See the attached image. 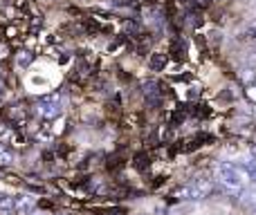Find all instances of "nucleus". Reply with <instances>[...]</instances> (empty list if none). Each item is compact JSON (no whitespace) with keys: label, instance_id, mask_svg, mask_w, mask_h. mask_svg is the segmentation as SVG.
Listing matches in <instances>:
<instances>
[{"label":"nucleus","instance_id":"obj_1","mask_svg":"<svg viewBox=\"0 0 256 215\" xmlns=\"http://www.w3.org/2000/svg\"><path fill=\"white\" fill-rule=\"evenodd\" d=\"M214 191H216V184L212 180H196L194 184L184 186V189H178L173 195L178 200H207L212 198Z\"/></svg>","mask_w":256,"mask_h":215},{"label":"nucleus","instance_id":"obj_2","mask_svg":"<svg viewBox=\"0 0 256 215\" xmlns=\"http://www.w3.org/2000/svg\"><path fill=\"white\" fill-rule=\"evenodd\" d=\"M36 114H38L43 121H54L56 117L63 114L61 108V94L52 92V94H45V97L38 99V106H36Z\"/></svg>","mask_w":256,"mask_h":215},{"label":"nucleus","instance_id":"obj_3","mask_svg":"<svg viewBox=\"0 0 256 215\" xmlns=\"http://www.w3.org/2000/svg\"><path fill=\"white\" fill-rule=\"evenodd\" d=\"M160 88H162V85H160L158 81H144V83H142V92H144L146 101H148L150 106H158V103L162 101L164 92Z\"/></svg>","mask_w":256,"mask_h":215},{"label":"nucleus","instance_id":"obj_4","mask_svg":"<svg viewBox=\"0 0 256 215\" xmlns=\"http://www.w3.org/2000/svg\"><path fill=\"white\" fill-rule=\"evenodd\" d=\"M14 204H16V213H22L27 215L32 211V209H36V198L34 195H18V198H14Z\"/></svg>","mask_w":256,"mask_h":215},{"label":"nucleus","instance_id":"obj_5","mask_svg":"<svg viewBox=\"0 0 256 215\" xmlns=\"http://www.w3.org/2000/svg\"><path fill=\"white\" fill-rule=\"evenodd\" d=\"M166 63H168V54L155 52V54H150V58H148V70L150 72H162V70H166Z\"/></svg>","mask_w":256,"mask_h":215},{"label":"nucleus","instance_id":"obj_6","mask_svg":"<svg viewBox=\"0 0 256 215\" xmlns=\"http://www.w3.org/2000/svg\"><path fill=\"white\" fill-rule=\"evenodd\" d=\"M27 117V108L20 106V103H14V106H9L7 110V119L9 121H14L18 126V123H22V119Z\"/></svg>","mask_w":256,"mask_h":215},{"label":"nucleus","instance_id":"obj_7","mask_svg":"<svg viewBox=\"0 0 256 215\" xmlns=\"http://www.w3.org/2000/svg\"><path fill=\"white\" fill-rule=\"evenodd\" d=\"M14 56H16V65L25 70V67H30L32 63H34L36 54H34V52H30V49H18V52L14 54Z\"/></svg>","mask_w":256,"mask_h":215},{"label":"nucleus","instance_id":"obj_8","mask_svg":"<svg viewBox=\"0 0 256 215\" xmlns=\"http://www.w3.org/2000/svg\"><path fill=\"white\" fill-rule=\"evenodd\" d=\"M14 213H16L14 198H9V195H2V198H0V215H14Z\"/></svg>","mask_w":256,"mask_h":215},{"label":"nucleus","instance_id":"obj_9","mask_svg":"<svg viewBox=\"0 0 256 215\" xmlns=\"http://www.w3.org/2000/svg\"><path fill=\"white\" fill-rule=\"evenodd\" d=\"M171 54H173V58H178V61H182V58L186 56V45H184V38H178L176 43L171 45Z\"/></svg>","mask_w":256,"mask_h":215},{"label":"nucleus","instance_id":"obj_10","mask_svg":"<svg viewBox=\"0 0 256 215\" xmlns=\"http://www.w3.org/2000/svg\"><path fill=\"white\" fill-rule=\"evenodd\" d=\"M12 164H14L12 150H9L4 144H0V168H7V166H12Z\"/></svg>","mask_w":256,"mask_h":215},{"label":"nucleus","instance_id":"obj_11","mask_svg":"<svg viewBox=\"0 0 256 215\" xmlns=\"http://www.w3.org/2000/svg\"><path fill=\"white\" fill-rule=\"evenodd\" d=\"M240 81H243V83H254L256 81V70H252V67H245L243 72H240Z\"/></svg>","mask_w":256,"mask_h":215},{"label":"nucleus","instance_id":"obj_12","mask_svg":"<svg viewBox=\"0 0 256 215\" xmlns=\"http://www.w3.org/2000/svg\"><path fill=\"white\" fill-rule=\"evenodd\" d=\"M12 56V45L9 43H2V40H0V61H7V58Z\"/></svg>","mask_w":256,"mask_h":215},{"label":"nucleus","instance_id":"obj_13","mask_svg":"<svg viewBox=\"0 0 256 215\" xmlns=\"http://www.w3.org/2000/svg\"><path fill=\"white\" fill-rule=\"evenodd\" d=\"M245 97H248L250 101L256 103V81H254V83H250L248 88H245Z\"/></svg>","mask_w":256,"mask_h":215},{"label":"nucleus","instance_id":"obj_14","mask_svg":"<svg viewBox=\"0 0 256 215\" xmlns=\"http://www.w3.org/2000/svg\"><path fill=\"white\" fill-rule=\"evenodd\" d=\"M4 34H7L9 38H14V36L18 34V29H16V27H7V31H4Z\"/></svg>","mask_w":256,"mask_h":215},{"label":"nucleus","instance_id":"obj_15","mask_svg":"<svg viewBox=\"0 0 256 215\" xmlns=\"http://www.w3.org/2000/svg\"><path fill=\"white\" fill-rule=\"evenodd\" d=\"M30 215H50V213L48 211H38V209H32Z\"/></svg>","mask_w":256,"mask_h":215},{"label":"nucleus","instance_id":"obj_16","mask_svg":"<svg viewBox=\"0 0 256 215\" xmlns=\"http://www.w3.org/2000/svg\"><path fill=\"white\" fill-rule=\"evenodd\" d=\"M4 88H7V83H4V76H2V74H0V94H2V92H4Z\"/></svg>","mask_w":256,"mask_h":215},{"label":"nucleus","instance_id":"obj_17","mask_svg":"<svg viewBox=\"0 0 256 215\" xmlns=\"http://www.w3.org/2000/svg\"><path fill=\"white\" fill-rule=\"evenodd\" d=\"M4 130H7V126H4V121H0V135H2Z\"/></svg>","mask_w":256,"mask_h":215},{"label":"nucleus","instance_id":"obj_18","mask_svg":"<svg viewBox=\"0 0 256 215\" xmlns=\"http://www.w3.org/2000/svg\"><path fill=\"white\" fill-rule=\"evenodd\" d=\"M252 157H254V159H256V144H254V146H252Z\"/></svg>","mask_w":256,"mask_h":215},{"label":"nucleus","instance_id":"obj_19","mask_svg":"<svg viewBox=\"0 0 256 215\" xmlns=\"http://www.w3.org/2000/svg\"><path fill=\"white\" fill-rule=\"evenodd\" d=\"M0 74H4V67H2V61H0Z\"/></svg>","mask_w":256,"mask_h":215},{"label":"nucleus","instance_id":"obj_20","mask_svg":"<svg viewBox=\"0 0 256 215\" xmlns=\"http://www.w3.org/2000/svg\"><path fill=\"white\" fill-rule=\"evenodd\" d=\"M252 31H254V34H256V27H254V29H252Z\"/></svg>","mask_w":256,"mask_h":215},{"label":"nucleus","instance_id":"obj_21","mask_svg":"<svg viewBox=\"0 0 256 215\" xmlns=\"http://www.w3.org/2000/svg\"><path fill=\"white\" fill-rule=\"evenodd\" d=\"M58 215H68V213H58Z\"/></svg>","mask_w":256,"mask_h":215},{"label":"nucleus","instance_id":"obj_22","mask_svg":"<svg viewBox=\"0 0 256 215\" xmlns=\"http://www.w3.org/2000/svg\"><path fill=\"white\" fill-rule=\"evenodd\" d=\"M254 114H256V106H254Z\"/></svg>","mask_w":256,"mask_h":215},{"label":"nucleus","instance_id":"obj_23","mask_svg":"<svg viewBox=\"0 0 256 215\" xmlns=\"http://www.w3.org/2000/svg\"><path fill=\"white\" fill-rule=\"evenodd\" d=\"M48 2H50V0H48Z\"/></svg>","mask_w":256,"mask_h":215}]
</instances>
